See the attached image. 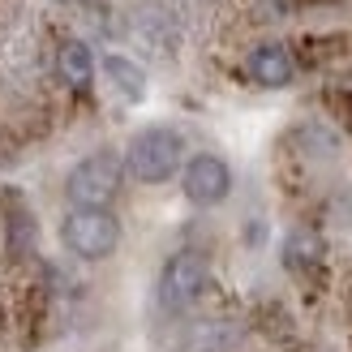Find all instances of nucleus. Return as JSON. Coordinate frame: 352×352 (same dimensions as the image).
Wrapping results in <instances>:
<instances>
[{
	"label": "nucleus",
	"mask_w": 352,
	"mask_h": 352,
	"mask_svg": "<svg viewBox=\"0 0 352 352\" xmlns=\"http://www.w3.org/2000/svg\"><path fill=\"white\" fill-rule=\"evenodd\" d=\"M181 160H185L181 133L168 129V125H151L142 133H133V142L125 151V172L142 185H164L181 168Z\"/></svg>",
	"instance_id": "1"
},
{
	"label": "nucleus",
	"mask_w": 352,
	"mask_h": 352,
	"mask_svg": "<svg viewBox=\"0 0 352 352\" xmlns=\"http://www.w3.org/2000/svg\"><path fill=\"white\" fill-rule=\"evenodd\" d=\"M120 172H125L120 155H112V151L86 155L65 176V198L74 202V210H108V202L120 189Z\"/></svg>",
	"instance_id": "2"
},
{
	"label": "nucleus",
	"mask_w": 352,
	"mask_h": 352,
	"mask_svg": "<svg viewBox=\"0 0 352 352\" xmlns=\"http://www.w3.org/2000/svg\"><path fill=\"white\" fill-rule=\"evenodd\" d=\"M60 241H65L69 254L99 262L120 245V223H116L112 210H69L60 219Z\"/></svg>",
	"instance_id": "3"
},
{
	"label": "nucleus",
	"mask_w": 352,
	"mask_h": 352,
	"mask_svg": "<svg viewBox=\"0 0 352 352\" xmlns=\"http://www.w3.org/2000/svg\"><path fill=\"white\" fill-rule=\"evenodd\" d=\"M202 288H206V258L202 254L181 250L164 262V271H160V305L164 309L193 305L202 296Z\"/></svg>",
	"instance_id": "4"
},
{
	"label": "nucleus",
	"mask_w": 352,
	"mask_h": 352,
	"mask_svg": "<svg viewBox=\"0 0 352 352\" xmlns=\"http://www.w3.org/2000/svg\"><path fill=\"white\" fill-rule=\"evenodd\" d=\"M129 34H133V43H142L155 56H172L181 47V26H176V17L160 0H142V5L129 9Z\"/></svg>",
	"instance_id": "5"
},
{
	"label": "nucleus",
	"mask_w": 352,
	"mask_h": 352,
	"mask_svg": "<svg viewBox=\"0 0 352 352\" xmlns=\"http://www.w3.org/2000/svg\"><path fill=\"white\" fill-rule=\"evenodd\" d=\"M181 189L193 206H219L232 193V172L219 155H193L181 172Z\"/></svg>",
	"instance_id": "6"
},
{
	"label": "nucleus",
	"mask_w": 352,
	"mask_h": 352,
	"mask_svg": "<svg viewBox=\"0 0 352 352\" xmlns=\"http://www.w3.org/2000/svg\"><path fill=\"white\" fill-rule=\"evenodd\" d=\"M296 74V65H292V52L288 47H279V43H262L250 52V78L258 86H267V91H279V86H288Z\"/></svg>",
	"instance_id": "7"
},
{
	"label": "nucleus",
	"mask_w": 352,
	"mask_h": 352,
	"mask_svg": "<svg viewBox=\"0 0 352 352\" xmlns=\"http://www.w3.org/2000/svg\"><path fill=\"white\" fill-rule=\"evenodd\" d=\"M56 69H60V78L74 86V91H86V86H91V78H95V56H91V47H86L82 39L60 43Z\"/></svg>",
	"instance_id": "8"
},
{
	"label": "nucleus",
	"mask_w": 352,
	"mask_h": 352,
	"mask_svg": "<svg viewBox=\"0 0 352 352\" xmlns=\"http://www.w3.org/2000/svg\"><path fill=\"white\" fill-rule=\"evenodd\" d=\"M103 74H108V82H112L129 103H142V99H146V69L133 65L129 56H103Z\"/></svg>",
	"instance_id": "9"
},
{
	"label": "nucleus",
	"mask_w": 352,
	"mask_h": 352,
	"mask_svg": "<svg viewBox=\"0 0 352 352\" xmlns=\"http://www.w3.org/2000/svg\"><path fill=\"white\" fill-rule=\"evenodd\" d=\"M284 258H288V267H318L322 262V241L314 236V232H305V228H296V232L288 236V245H284Z\"/></svg>",
	"instance_id": "10"
}]
</instances>
